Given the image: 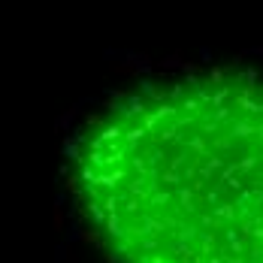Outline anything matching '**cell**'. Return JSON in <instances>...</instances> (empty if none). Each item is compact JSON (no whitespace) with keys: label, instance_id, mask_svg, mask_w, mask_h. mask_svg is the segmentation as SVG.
<instances>
[{"label":"cell","instance_id":"obj_1","mask_svg":"<svg viewBox=\"0 0 263 263\" xmlns=\"http://www.w3.org/2000/svg\"><path fill=\"white\" fill-rule=\"evenodd\" d=\"M76 184L115 263H263V79L121 97L85 133Z\"/></svg>","mask_w":263,"mask_h":263}]
</instances>
